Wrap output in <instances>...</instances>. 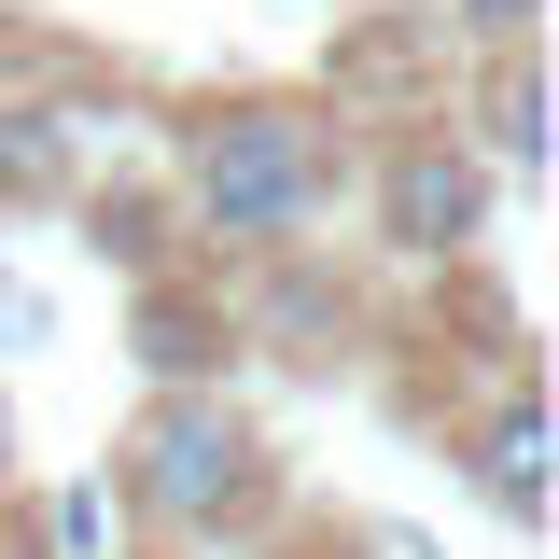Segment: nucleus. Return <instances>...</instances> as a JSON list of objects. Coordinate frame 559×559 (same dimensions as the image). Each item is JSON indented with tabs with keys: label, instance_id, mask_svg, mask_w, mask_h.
Here are the masks:
<instances>
[{
	"label": "nucleus",
	"instance_id": "nucleus-4",
	"mask_svg": "<svg viewBox=\"0 0 559 559\" xmlns=\"http://www.w3.org/2000/svg\"><path fill=\"white\" fill-rule=\"evenodd\" d=\"M489 140H503V168H532V154H546V127H532V43H518V57H489Z\"/></svg>",
	"mask_w": 559,
	"mask_h": 559
},
{
	"label": "nucleus",
	"instance_id": "nucleus-5",
	"mask_svg": "<svg viewBox=\"0 0 559 559\" xmlns=\"http://www.w3.org/2000/svg\"><path fill=\"white\" fill-rule=\"evenodd\" d=\"M448 28H462L476 57H518V43H532V0H448Z\"/></svg>",
	"mask_w": 559,
	"mask_h": 559
},
{
	"label": "nucleus",
	"instance_id": "nucleus-1",
	"mask_svg": "<svg viewBox=\"0 0 559 559\" xmlns=\"http://www.w3.org/2000/svg\"><path fill=\"white\" fill-rule=\"evenodd\" d=\"M182 182H197V224H210V238L280 252V238H308L322 197H336V127L294 112V98H238V112H210V127H197Z\"/></svg>",
	"mask_w": 559,
	"mask_h": 559
},
{
	"label": "nucleus",
	"instance_id": "nucleus-3",
	"mask_svg": "<svg viewBox=\"0 0 559 559\" xmlns=\"http://www.w3.org/2000/svg\"><path fill=\"white\" fill-rule=\"evenodd\" d=\"M476 210H489V182H476L462 140H406V154H392V238H406V252H462Z\"/></svg>",
	"mask_w": 559,
	"mask_h": 559
},
{
	"label": "nucleus",
	"instance_id": "nucleus-2",
	"mask_svg": "<svg viewBox=\"0 0 559 559\" xmlns=\"http://www.w3.org/2000/svg\"><path fill=\"white\" fill-rule=\"evenodd\" d=\"M140 503L168 532H210L224 503H252V419L210 406V392H168V406L140 419Z\"/></svg>",
	"mask_w": 559,
	"mask_h": 559
}]
</instances>
